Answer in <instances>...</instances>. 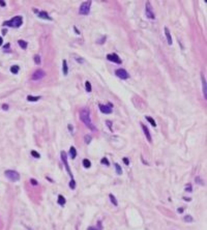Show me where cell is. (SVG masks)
<instances>
[{"label": "cell", "instance_id": "12", "mask_svg": "<svg viewBox=\"0 0 207 230\" xmlns=\"http://www.w3.org/2000/svg\"><path fill=\"white\" fill-rule=\"evenodd\" d=\"M38 16L41 19H44V20H50L52 21V18L50 17V16L48 15L47 11H38Z\"/></svg>", "mask_w": 207, "mask_h": 230}, {"label": "cell", "instance_id": "27", "mask_svg": "<svg viewBox=\"0 0 207 230\" xmlns=\"http://www.w3.org/2000/svg\"><path fill=\"white\" fill-rule=\"evenodd\" d=\"M91 136L90 135H85V137H84V140H85V143L86 144H89L90 142H91Z\"/></svg>", "mask_w": 207, "mask_h": 230}, {"label": "cell", "instance_id": "35", "mask_svg": "<svg viewBox=\"0 0 207 230\" xmlns=\"http://www.w3.org/2000/svg\"><path fill=\"white\" fill-rule=\"evenodd\" d=\"M104 42H106V36L102 37V41H99V42H97V43H99V44H103Z\"/></svg>", "mask_w": 207, "mask_h": 230}, {"label": "cell", "instance_id": "25", "mask_svg": "<svg viewBox=\"0 0 207 230\" xmlns=\"http://www.w3.org/2000/svg\"><path fill=\"white\" fill-rule=\"evenodd\" d=\"M85 87H86V91H88V92H90V91L92 90V88H91V83H90L89 81H86V82H85Z\"/></svg>", "mask_w": 207, "mask_h": 230}, {"label": "cell", "instance_id": "24", "mask_svg": "<svg viewBox=\"0 0 207 230\" xmlns=\"http://www.w3.org/2000/svg\"><path fill=\"white\" fill-rule=\"evenodd\" d=\"M109 197H110V200H111V202H112L114 205L115 206H117L118 205V202H117V200H116V198H115V196H114L113 194H110L109 195Z\"/></svg>", "mask_w": 207, "mask_h": 230}, {"label": "cell", "instance_id": "32", "mask_svg": "<svg viewBox=\"0 0 207 230\" xmlns=\"http://www.w3.org/2000/svg\"><path fill=\"white\" fill-rule=\"evenodd\" d=\"M185 191L192 192V191H193V190H192V185H190V184L187 185V187H185Z\"/></svg>", "mask_w": 207, "mask_h": 230}, {"label": "cell", "instance_id": "10", "mask_svg": "<svg viewBox=\"0 0 207 230\" xmlns=\"http://www.w3.org/2000/svg\"><path fill=\"white\" fill-rule=\"evenodd\" d=\"M107 59H108L109 61H112V62H114V63H117V64H120V63L122 62L121 59L119 58V56H118L116 53L108 54V55H107Z\"/></svg>", "mask_w": 207, "mask_h": 230}, {"label": "cell", "instance_id": "34", "mask_svg": "<svg viewBox=\"0 0 207 230\" xmlns=\"http://www.w3.org/2000/svg\"><path fill=\"white\" fill-rule=\"evenodd\" d=\"M123 162H124L125 165H129V159L127 158H123Z\"/></svg>", "mask_w": 207, "mask_h": 230}, {"label": "cell", "instance_id": "30", "mask_svg": "<svg viewBox=\"0 0 207 230\" xmlns=\"http://www.w3.org/2000/svg\"><path fill=\"white\" fill-rule=\"evenodd\" d=\"M34 62H35L36 64H39V63H41V57H39V55L34 56Z\"/></svg>", "mask_w": 207, "mask_h": 230}, {"label": "cell", "instance_id": "26", "mask_svg": "<svg viewBox=\"0 0 207 230\" xmlns=\"http://www.w3.org/2000/svg\"><path fill=\"white\" fill-rule=\"evenodd\" d=\"M183 220H184L185 222H188V223H190V222L194 221V219H193V217H192V216H190V215L185 216V217L183 218Z\"/></svg>", "mask_w": 207, "mask_h": 230}, {"label": "cell", "instance_id": "3", "mask_svg": "<svg viewBox=\"0 0 207 230\" xmlns=\"http://www.w3.org/2000/svg\"><path fill=\"white\" fill-rule=\"evenodd\" d=\"M4 175L8 177L11 182H18L20 179V174L15 170H5L4 171Z\"/></svg>", "mask_w": 207, "mask_h": 230}, {"label": "cell", "instance_id": "29", "mask_svg": "<svg viewBox=\"0 0 207 230\" xmlns=\"http://www.w3.org/2000/svg\"><path fill=\"white\" fill-rule=\"evenodd\" d=\"M101 163L103 164V165H106V166L110 165V163H109V161H108V159H107V158H103V159H102Z\"/></svg>", "mask_w": 207, "mask_h": 230}, {"label": "cell", "instance_id": "37", "mask_svg": "<svg viewBox=\"0 0 207 230\" xmlns=\"http://www.w3.org/2000/svg\"><path fill=\"white\" fill-rule=\"evenodd\" d=\"M2 109H3V110H8V104H4L3 106H2Z\"/></svg>", "mask_w": 207, "mask_h": 230}, {"label": "cell", "instance_id": "7", "mask_svg": "<svg viewBox=\"0 0 207 230\" xmlns=\"http://www.w3.org/2000/svg\"><path fill=\"white\" fill-rule=\"evenodd\" d=\"M99 110L102 111V113H105V114H111V113H112V107H113V105L111 104V103H109L108 105H102V104H99Z\"/></svg>", "mask_w": 207, "mask_h": 230}, {"label": "cell", "instance_id": "13", "mask_svg": "<svg viewBox=\"0 0 207 230\" xmlns=\"http://www.w3.org/2000/svg\"><path fill=\"white\" fill-rule=\"evenodd\" d=\"M202 86H203V95H204V98H207V85H206V79L205 77L202 75Z\"/></svg>", "mask_w": 207, "mask_h": 230}, {"label": "cell", "instance_id": "23", "mask_svg": "<svg viewBox=\"0 0 207 230\" xmlns=\"http://www.w3.org/2000/svg\"><path fill=\"white\" fill-rule=\"evenodd\" d=\"M146 120L149 121V123H150L152 126H157V123H155V120L152 118V117H150V116H146Z\"/></svg>", "mask_w": 207, "mask_h": 230}, {"label": "cell", "instance_id": "14", "mask_svg": "<svg viewBox=\"0 0 207 230\" xmlns=\"http://www.w3.org/2000/svg\"><path fill=\"white\" fill-rule=\"evenodd\" d=\"M165 34H166L168 44L170 45V46H171V45H172V37H171V34H170V31H169L168 27H165Z\"/></svg>", "mask_w": 207, "mask_h": 230}, {"label": "cell", "instance_id": "9", "mask_svg": "<svg viewBox=\"0 0 207 230\" xmlns=\"http://www.w3.org/2000/svg\"><path fill=\"white\" fill-rule=\"evenodd\" d=\"M45 76H46V73H45V71H44V70H38V71L34 72V74L32 75L31 78H32V80H33V81H38V80L43 79Z\"/></svg>", "mask_w": 207, "mask_h": 230}, {"label": "cell", "instance_id": "38", "mask_svg": "<svg viewBox=\"0 0 207 230\" xmlns=\"http://www.w3.org/2000/svg\"><path fill=\"white\" fill-rule=\"evenodd\" d=\"M0 5H1V6H5L6 3L4 1H1V0H0Z\"/></svg>", "mask_w": 207, "mask_h": 230}, {"label": "cell", "instance_id": "31", "mask_svg": "<svg viewBox=\"0 0 207 230\" xmlns=\"http://www.w3.org/2000/svg\"><path fill=\"white\" fill-rule=\"evenodd\" d=\"M69 187H71L72 190H74L76 188V184H75V179H72L71 182H69Z\"/></svg>", "mask_w": 207, "mask_h": 230}, {"label": "cell", "instance_id": "39", "mask_svg": "<svg viewBox=\"0 0 207 230\" xmlns=\"http://www.w3.org/2000/svg\"><path fill=\"white\" fill-rule=\"evenodd\" d=\"M68 129L71 132H73V126H71V124H68Z\"/></svg>", "mask_w": 207, "mask_h": 230}, {"label": "cell", "instance_id": "28", "mask_svg": "<svg viewBox=\"0 0 207 230\" xmlns=\"http://www.w3.org/2000/svg\"><path fill=\"white\" fill-rule=\"evenodd\" d=\"M31 154H32V157H34V158H36V159L41 158V154H39L38 152L35 151H31Z\"/></svg>", "mask_w": 207, "mask_h": 230}, {"label": "cell", "instance_id": "40", "mask_svg": "<svg viewBox=\"0 0 207 230\" xmlns=\"http://www.w3.org/2000/svg\"><path fill=\"white\" fill-rule=\"evenodd\" d=\"M74 29H75V30H76V33L80 34V31H79V30H78V29H77V27H76V26H75V27H74Z\"/></svg>", "mask_w": 207, "mask_h": 230}, {"label": "cell", "instance_id": "11", "mask_svg": "<svg viewBox=\"0 0 207 230\" xmlns=\"http://www.w3.org/2000/svg\"><path fill=\"white\" fill-rule=\"evenodd\" d=\"M141 126H142V130H143L144 135H145L146 138H147V140L149 142H151L152 140H151V135H150V133H149V130H148V128L145 126V124H143V123H141Z\"/></svg>", "mask_w": 207, "mask_h": 230}, {"label": "cell", "instance_id": "41", "mask_svg": "<svg viewBox=\"0 0 207 230\" xmlns=\"http://www.w3.org/2000/svg\"><path fill=\"white\" fill-rule=\"evenodd\" d=\"M2 33H3V34H6V33H8V30H6V29H3V30H2Z\"/></svg>", "mask_w": 207, "mask_h": 230}, {"label": "cell", "instance_id": "21", "mask_svg": "<svg viewBox=\"0 0 207 230\" xmlns=\"http://www.w3.org/2000/svg\"><path fill=\"white\" fill-rule=\"evenodd\" d=\"M83 166L85 168H90L91 167V163H90V161L88 159H84L83 160Z\"/></svg>", "mask_w": 207, "mask_h": 230}, {"label": "cell", "instance_id": "18", "mask_svg": "<svg viewBox=\"0 0 207 230\" xmlns=\"http://www.w3.org/2000/svg\"><path fill=\"white\" fill-rule=\"evenodd\" d=\"M69 154H71L72 159H75L77 157V151H76V148L74 146H72L71 148H69Z\"/></svg>", "mask_w": 207, "mask_h": 230}, {"label": "cell", "instance_id": "43", "mask_svg": "<svg viewBox=\"0 0 207 230\" xmlns=\"http://www.w3.org/2000/svg\"><path fill=\"white\" fill-rule=\"evenodd\" d=\"M182 208H179V210H178V213H181V212H182Z\"/></svg>", "mask_w": 207, "mask_h": 230}, {"label": "cell", "instance_id": "6", "mask_svg": "<svg viewBox=\"0 0 207 230\" xmlns=\"http://www.w3.org/2000/svg\"><path fill=\"white\" fill-rule=\"evenodd\" d=\"M115 75L118 77V78L121 79V80H125V79H129V73L125 71L124 69H118V70H116V71H115Z\"/></svg>", "mask_w": 207, "mask_h": 230}, {"label": "cell", "instance_id": "16", "mask_svg": "<svg viewBox=\"0 0 207 230\" xmlns=\"http://www.w3.org/2000/svg\"><path fill=\"white\" fill-rule=\"evenodd\" d=\"M65 202H66L65 198H64V197L62 196V195H58V200H57V203L59 204V205L63 206L64 204H65Z\"/></svg>", "mask_w": 207, "mask_h": 230}, {"label": "cell", "instance_id": "33", "mask_svg": "<svg viewBox=\"0 0 207 230\" xmlns=\"http://www.w3.org/2000/svg\"><path fill=\"white\" fill-rule=\"evenodd\" d=\"M76 60H77V61H78L79 63H84V59H83V58H79V57H76Z\"/></svg>", "mask_w": 207, "mask_h": 230}, {"label": "cell", "instance_id": "19", "mask_svg": "<svg viewBox=\"0 0 207 230\" xmlns=\"http://www.w3.org/2000/svg\"><path fill=\"white\" fill-rule=\"evenodd\" d=\"M19 71H20L19 65H13V67H11V72L13 73V74H18Z\"/></svg>", "mask_w": 207, "mask_h": 230}, {"label": "cell", "instance_id": "1", "mask_svg": "<svg viewBox=\"0 0 207 230\" xmlns=\"http://www.w3.org/2000/svg\"><path fill=\"white\" fill-rule=\"evenodd\" d=\"M80 119L83 121V123H84L89 130L96 131V128H95L94 124L92 123V121H91L89 110H88L87 108H82V109L80 110Z\"/></svg>", "mask_w": 207, "mask_h": 230}, {"label": "cell", "instance_id": "4", "mask_svg": "<svg viewBox=\"0 0 207 230\" xmlns=\"http://www.w3.org/2000/svg\"><path fill=\"white\" fill-rule=\"evenodd\" d=\"M90 5H91V2L90 1H86V2H83L80 6V9H79V13L81 15H88L90 13Z\"/></svg>", "mask_w": 207, "mask_h": 230}, {"label": "cell", "instance_id": "42", "mask_svg": "<svg viewBox=\"0 0 207 230\" xmlns=\"http://www.w3.org/2000/svg\"><path fill=\"white\" fill-rule=\"evenodd\" d=\"M2 43H3V39H2V37L0 36V46H2Z\"/></svg>", "mask_w": 207, "mask_h": 230}, {"label": "cell", "instance_id": "5", "mask_svg": "<svg viewBox=\"0 0 207 230\" xmlns=\"http://www.w3.org/2000/svg\"><path fill=\"white\" fill-rule=\"evenodd\" d=\"M145 15H146V17L148 19H150V20L155 19L154 11H152V6L150 5V2H146V4H145Z\"/></svg>", "mask_w": 207, "mask_h": 230}, {"label": "cell", "instance_id": "20", "mask_svg": "<svg viewBox=\"0 0 207 230\" xmlns=\"http://www.w3.org/2000/svg\"><path fill=\"white\" fill-rule=\"evenodd\" d=\"M39 98H41V97H34V95H28V97H27V101H29V102H36V101H38Z\"/></svg>", "mask_w": 207, "mask_h": 230}, {"label": "cell", "instance_id": "8", "mask_svg": "<svg viewBox=\"0 0 207 230\" xmlns=\"http://www.w3.org/2000/svg\"><path fill=\"white\" fill-rule=\"evenodd\" d=\"M61 159H62V161H63V164H64V166H65V168H66L67 173L69 174V176H71L72 179H74V176H73V174H72V171H71V169H69L68 163H67V156H66V154L64 151H61Z\"/></svg>", "mask_w": 207, "mask_h": 230}, {"label": "cell", "instance_id": "15", "mask_svg": "<svg viewBox=\"0 0 207 230\" xmlns=\"http://www.w3.org/2000/svg\"><path fill=\"white\" fill-rule=\"evenodd\" d=\"M62 72H63L64 76H66L67 73H68V67H67V62L65 59H63V61H62Z\"/></svg>", "mask_w": 207, "mask_h": 230}, {"label": "cell", "instance_id": "36", "mask_svg": "<svg viewBox=\"0 0 207 230\" xmlns=\"http://www.w3.org/2000/svg\"><path fill=\"white\" fill-rule=\"evenodd\" d=\"M30 182H31L32 185H38V182H36V180H34L33 178H32V179H30Z\"/></svg>", "mask_w": 207, "mask_h": 230}, {"label": "cell", "instance_id": "2", "mask_svg": "<svg viewBox=\"0 0 207 230\" xmlns=\"http://www.w3.org/2000/svg\"><path fill=\"white\" fill-rule=\"evenodd\" d=\"M23 23V18L21 16H16L13 19L8 21H5L3 23V26H10V27H14V28H18L22 25Z\"/></svg>", "mask_w": 207, "mask_h": 230}, {"label": "cell", "instance_id": "17", "mask_svg": "<svg viewBox=\"0 0 207 230\" xmlns=\"http://www.w3.org/2000/svg\"><path fill=\"white\" fill-rule=\"evenodd\" d=\"M18 44H19V46L21 47L22 49H27V47H28V44H27V42H25V41H22V39H19L18 41Z\"/></svg>", "mask_w": 207, "mask_h": 230}, {"label": "cell", "instance_id": "22", "mask_svg": "<svg viewBox=\"0 0 207 230\" xmlns=\"http://www.w3.org/2000/svg\"><path fill=\"white\" fill-rule=\"evenodd\" d=\"M114 166H115V169H116V173H117L118 175L121 174V173H122V169H121V167L119 166V164L115 163V164H114Z\"/></svg>", "mask_w": 207, "mask_h": 230}]
</instances>
